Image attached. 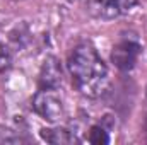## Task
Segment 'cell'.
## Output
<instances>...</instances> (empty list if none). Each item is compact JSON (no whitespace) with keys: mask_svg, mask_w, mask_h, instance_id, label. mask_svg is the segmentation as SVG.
<instances>
[{"mask_svg":"<svg viewBox=\"0 0 147 145\" xmlns=\"http://www.w3.org/2000/svg\"><path fill=\"white\" fill-rule=\"evenodd\" d=\"M67 67L74 85L87 97H99L108 85V67L94 50V46L82 43L70 51Z\"/></svg>","mask_w":147,"mask_h":145,"instance_id":"obj_1","label":"cell"},{"mask_svg":"<svg viewBox=\"0 0 147 145\" xmlns=\"http://www.w3.org/2000/svg\"><path fill=\"white\" fill-rule=\"evenodd\" d=\"M33 109L50 123H57L63 116L62 99L58 97L57 89H39L33 97Z\"/></svg>","mask_w":147,"mask_h":145,"instance_id":"obj_2","label":"cell"},{"mask_svg":"<svg viewBox=\"0 0 147 145\" xmlns=\"http://www.w3.org/2000/svg\"><path fill=\"white\" fill-rule=\"evenodd\" d=\"M140 44L135 41V39H130V38H125V39H120L115 46H113V51H111V62L115 63L116 68L123 70V72H128L135 67L139 56H140Z\"/></svg>","mask_w":147,"mask_h":145,"instance_id":"obj_3","label":"cell"},{"mask_svg":"<svg viewBox=\"0 0 147 145\" xmlns=\"http://www.w3.org/2000/svg\"><path fill=\"white\" fill-rule=\"evenodd\" d=\"M62 85V67L57 56H46L39 70V89H58Z\"/></svg>","mask_w":147,"mask_h":145,"instance_id":"obj_4","label":"cell"},{"mask_svg":"<svg viewBox=\"0 0 147 145\" xmlns=\"http://www.w3.org/2000/svg\"><path fill=\"white\" fill-rule=\"evenodd\" d=\"M87 9L98 19H113L121 14L116 0H87Z\"/></svg>","mask_w":147,"mask_h":145,"instance_id":"obj_5","label":"cell"},{"mask_svg":"<svg viewBox=\"0 0 147 145\" xmlns=\"http://www.w3.org/2000/svg\"><path fill=\"white\" fill-rule=\"evenodd\" d=\"M41 138L48 144L55 145H67V144H77L79 138L74 135L72 132H69L67 128H43L39 132Z\"/></svg>","mask_w":147,"mask_h":145,"instance_id":"obj_6","label":"cell"},{"mask_svg":"<svg viewBox=\"0 0 147 145\" xmlns=\"http://www.w3.org/2000/svg\"><path fill=\"white\" fill-rule=\"evenodd\" d=\"M87 140H89L91 144H94V145H106V144H110L108 132H106L101 125H94V126H91Z\"/></svg>","mask_w":147,"mask_h":145,"instance_id":"obj_7","label":"cell"},{"mask_svg":"<svg viewBox=\"0 0 147 145\" xmlns=\"http://www.w3.org/2000/svg\"><path fill=\"white\" fill-rule=\"evenodd\" d=\"M10 63H12V56H10L9 50L0 43V73L9 70L10 68Z\"/></svg>","mask_w":147,"mask_h":145,"instance_id":"obj_8","label":"cell"},{"mask_svg":"<svg viewBox=\"0 0 147 145\" xmlns=\"http://www.w3.org/2000/svg\"><path fill=\"white\" fill-rule=\"evenodd\" d=\"M139 0H116V3H118V7H120V12L123 14V12H128L135 3H137Z\"/></svg>","mask_w":147,"mask_h":145,"instance_id":"obj_9","label":"cell"}]
</instances>
